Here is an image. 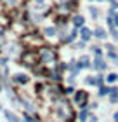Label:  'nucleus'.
Listing matches in <instances>:
<instances>
[{"instance_id":"nucleus-1","label":"nucleus","mask_w":118,"mask_h":122,"mask_svg":"<svg viewBox=\"0 0 118 122\" xmlns=\"http://www.w3.org/2000/svg\"><path fill=\"white\" fill-rule=\"evenodd\" d=\"M75 99H76L78 103H82V107H85V99H87V94H85V92H78Z\"/></svg>"},{"instance_id":"nucleus-2","label":"nucleus","mask_w":118,"mask_h":122,"mask_svg":"<svg viewBox=\"0 0 118 122\" xmlns=\"http://www.w3.org/2000/svg\"><path fill=\"white\" fill-rule=\"evenodd\" d=\"M94 66H95V68H97V70H104V68H106L104 61L101 59V58H97V59H95V63H94Z\"/></svg>"},{"instance_id":"nucleus-3","label":"nucleus","mask_w":118,"mask_h":122,"mask_svg":"<svg viewBox=\"0 0 118 122\" xmlns=\"http://www.w3.org/2000/svg\"><path fill=\"white\" fill-rule=\"evenodd\" d=\"M82 38H83V40H89V38H90V30L82 28Z\"/></svg>"},{"instance_id":"nucleus-4","label":"nucleus","mask_w":118,"mask_h":122,"mask_svg":"<svg viewBox=\"0 0 118 122\" xmlns=\"http://www.w3.org/2000/svg\"><path fill=\"white\" fill-rule=\"evenodd\" d=\"M78 66H80V68H87V66H89V58L83 56V58L80 59V63H78Z\"/></svg>"},{"instance_id":"nucleus-5","label":"nucleus","mask_w":118,"mask_h":122,"mask_svg":"<svg viewBox=\"0 0 118 122\" xmlns=\"http://www.w3.org/2000/svg\"><path fill=\"white\" fill-rule=\"evenodd\" d=\"M95 37H99V38H106V31H104V30H101V28H97V30H95Z\"/></svg>"},{"instance_id":"nucleus-6","label":"nucleus","mask_w":118,"mask_h":122,"mask_svg":"<svg viewBox=\"0 0 118 122\" xmlns=\"http://www.w3.org/2000/svg\"><path fill=\"white\" fill-rule=\"evenodd\" d=\"M83 25V18H82V16H76V18H75V26H82Z\"/></svg>"},{"instance_id":"nucleus-7","label":"nucleus","mask_w":118,"mask_h":122,"mask_svg":"<svg viewBox=\"0 0 118 122\" xmlns=\"http://www.w3.org/2000/svg\"><path fill=\"white\" fill-rule=\"evenodd\" d=\"M5 115L9 117V120H10V122H18V119H16V117H14V115L10 113V112H5Z\"/></svg>"},{"instance_id":"nucleus-8","label":"nucleus","mask_w":118,"mask_h":122,"mask_svg":"<svg viewBox=\"0 0 118 122\" xmlns=\"http://www.w3.org/2000/svg\"><path fill=\"white\" fill-rule=\"evenodd\" d=\"M116 79H118V75H115V73H109L108 75V82H115Z\"/></svg>"},{"instance_id":"nucleus-9","label":"nucleus","mask_w":118,"mask_h":122,"mask_svg":"<svg viewBox=\"0 0 118 122\" xmlns=\"http://www.w3.org/2000/svg\"><path fill=\"white\" fill-rule=\"evenodd\" d=\"M92 52L95 54V56H101V49L99 47H92Z\"/></svg>"},{"instance_id":"nucleus-10","label":"nucleus","mask_w":118,"mask_h":122,"mask_svg":"<svg viewBox=\"0 0 118 122\" xmlns=\"http://www.w3.org/2000/svg\"><path fill=\"white\" fill-rule=\"evenodd\" d=\"M90 14H92V18H97V9H94V7H90Z\"/></svg>"},{"instance_id":"nucleus-11","label":"nucleus","mask_w":118,"mask_h":122,"mask_svg":"<svg viewBox=\"0 0 118 122\" xmlns=\"http://www.w3.org/2000/svg\"><path fill=\"white\" fill-rule=\"evenodd\" d=\"M80 120L83 122V120H87V112H85V110H83V112L80 113Z\"/></svg>"},{"instance_id":"nucleus-12","label":"nucleus","mask_w":118,"mask_h":122,"mask_svg":"<svg viewBox=\"0 0 118 122\" xmlns=\"http://www.w3.org/2000/svg\"><path fill=\"white\" fill-rule=\"evenodd\" d=\"M18 77H19V80H21V82H26V80H28L24 75H18Z\"/></svg>"},{"instance_id":"nucleus-13","label":"nucleus","mask_w":118,"mask_h":122,"mask_svg":"<svg viewBox=\"0 0 118 122\" xmlns=\"http://www.w3.org/2000/svg\"><path fill=\"white\" fill-rule=\"evenodd\" d=\"M45 33H49V35H54V30H52V28H49V30H45Z\"/></svg>"},{"instance_id":"nucleus-14","label":"nucleus","mask_w":118,"mask_h":122,"mask_svg":"<svg viewBox=\"0 0 118 122\" xmlns=\"http://www.w3.org/2000/svg\"><path fill=\"white\" fill-rule=\"evenodd\" d=\"M90 122H97V117H95V115H94V117H90Z\"/></svg>"},{"instance_id":"nucleus-15","label":"nucleus","mask_w":118,"mask_h":122,"mask_svg":"<svg viewBox=\"0 0 118 122\" xmlns=\"http://www.w3.org/2000/svg\"><path fill=\"white\" fill-rule=\"evenodd\" d=\"M113 37H115V38H116V40H118V33H115V35H113Z\"/></svg>"},{"instance_id":"nucleus-16","label":"nucleus","mask_w":118,"mask_h":122,"mask_svg":"<svg viewBox=\"0 0 118 122\" xmlns=\"http://www.w3.org/2000/svg\"><path fill=\"white\" fill-rule=\"evenodd\" d=\"M116 26H118V16H116Z\"/></svg>"},{"instance_id":"nucleus-17","label":"nucleus","mask_w":118,"mask_h":122,"mask_svg":"<svg viewBox=\"0 0 118 122\" xmlns=\"http://www.w3.org/2000/svg\"><path fill=\"white\" fill-rule=\"evenodd\" d=\"M111 2H113V0H111Z\"/></svg>"}]
</instances>
